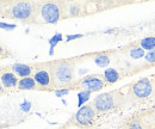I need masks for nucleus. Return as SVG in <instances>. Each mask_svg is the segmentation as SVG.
Listing matches in <instances>:
<instances>
[{
	"mask_svg": "<svg viewBox=\"0 0 155 129\" xmlns=\"http://www.w3.org/2000/svg\"><path fill=\"white\" fill-rule=\"evenodd\" d=\"M45 67L48 68L51 75L53 86L55 90L60 89H69L74 81L75 72V61L74 60H56L45 62Z\"/></svg>",
	"mask_w": 155,
	"mask_h": 129,
	"instance_id": "nucleus-1",
	"label": "nucleus"
},
{
	"mask_svg": "<svg viewBox=\"0 0 155 129\" xmlns=\"http://www.w3.org/2000/svg\"><path fill=\"white\" fill-rule=\"evenodd\" d=\"M93 108L98 114H104L107 111L118 109L127 104V93H124V89L112 90L109 92L98 94L91 102Z\"/></svg>",
	"mask_w": 155,
	"mask_h": 129,
	"instance_id": "nucleus-2",
	"label": "nucleus"
},
{
	"mask_svg": "<svg viewBox=\"0 0 155 129\" xmlns=\"http://www.w3.org/2000/svg\"><path fill=\"white\" fill-rule=\"evenodd\" d=\"M41 4H35L30 1H19L11 4V6L6 10V17L11 19H17L24 23H34L36 22L37 15L39 13Z\"/></svg>",
	"mask_w": 155,
	"mask_h": 129,
	"instance_id": "nucleus-3",
	"label": "nucleus"
},
{
	"mask_svg": "<svg viewBox=\"0 0 155 129\" xmlns=\"http://www.w3.org/2000/svg\"><path fill=\"white\" fill-rule=\"evenodd\" d=\"M98 112L91 103L86 104L82 108H79V110L68 121H66V123L60 129H69L72 127H78L80 129H91L94 124Z\"/></svg>",
	"mask_w": 155,
	"mask_h": 129,
	"instance_id": "nucleus-4",
	"label": "nucleus"
},
{
	"mask_svg": "<svg viewBox=\"0 0 155 129\" xmlns=\"http://www.w3.org/2000/svg\"><path fill=\"white\" fill-rule=\"evenodd\" d=\"M154 92L153 80L149 76L138 79L129 85V91L127 93V103H142L150 98Z\"/></svg>",
	"mask_w": 155,
	"mask_h": 129,
	"instance_id": "nucleus-5",
	"label": "nucleus"
},
{
	"mask_svg": "<svg viewBox=\"0 0 155 129\" xmlns=\"http://www.w3.org/2000/svg\"><path fill=\"white\" fill-rule=\"evenodd\" d=\"M120 129H155L152 110H144L129 115L123 120Z\"/></svg>",
	"mask_w": 155,
	"mask_h": 129,
	"instance_id": "nucleus-6",
	"label": "nucleus"
},
{
	"mask_svg": "<svg viewBox=\"0 0 155 129\" xmlns=\"http://www.w3.org/2000/svg\"><path fill=\"white\" fill-rule=\"evenodd\" d=\"M106 85V83L104 81L101 74H90L86 75L81 79L77 80L71 87L69 90H84V91H90V92H98L100 90H103Z\"/></svg>",
	"mask_w": 155,
	"mask_h": 129,
	"instance_id": "nucleus-7",
	"label": "nucleus"
},
{
	"mask_svg": "<svg viewBox=\"0 0 155 129\" xmlns=\"http://www.w3.org/2000/svg\"><path fill=\"white\" fill-rule=\"evenodd\" d=\"M39 15L47 24H58L63 17V11L58 2H44L41 4Z\"/></svg>",
	"mask_w": 155,
	"mask_h": 129,
	"instance_id": "nucleus-8",
	"label": "nucleus"
},
{
	"mask_svg": "<svg viewBox=\"0 0 155 129\" xmlns=\"http://www.w3.org/2000/svg\"><path fill=\"white\" fill-rule=\"evenodd\" d=\"M37 66H38L39 68H35L32 76H34V79H35V81L37 83V85L41 87V90H48V91L55 90L54 86H53L51 75L49 73L48 68H47V67L43 68V67L45 66V63H44V66H43V63H38Z\"/></svg>",
	"mask_w": 155,
	"mask_h": 129,
	"instance_id": "nucleus-9",
	"label": "nucleus"
},
{
	"mask_svg": "<svg viewBox=\"0 0 155 129\" xmlns=\"http://www.w3.org/2000/svg\"><path fill=\"white\" fill-rule=\"evenodd\" d=\"M35 66H31V65H25V63H13L11 66H7L6 70L15 73L17 76L20 78H26V76H31L34 74V68Z\"/></svg>",
	"mask_w": 155,
	"mask_h": 129,
	"instance_id": "nucleus-10",
	"label": "nucleus"
},
{
	"mask_svg": "<svg viewBox=\"0 0 155 129\" xmlns=\"http://www.w3.org/2000/svg\"><path fill=\"white\" fill-rule=\"evenodd\" d=\"M18 78L17 75L10 71H2L1 73V86L2 89H6V91H10V90H13V89H17L18 87Z\"/></svg>",
	"mask_w": 155,
	"mask_h": 129,
	"instance_id": "nucleus-11",
	"label": "nucleus"
},
{
	"mask_svg": "<svg viewBox=\"0 0 155 129\" xmlns=\"http://www.w3.org/2000/svg\"><path fill=\"white\" fill-rule=\"evenodd\" d=\"M101 76L104 79V81L106 83V85H114L122 79V74L119 73L116 68H111V67L103 71Z\"/></svg>",
	"mask_w": 155,
	"mask_h": 129,
	"instance_id": "nucleus-12",
	"label": "nucleus"
},
{
	"mask_svg": "<svg viewBox=\"0 0 155 129\" xmlns=\"http://www.w3.org/2000/svg\"><path fill=\"white\" fill-rule=\"evenodd\" d=\"M18 90L20 91H32V90H38L39 86L37 85V83L35 81L34 76H26V78H21L19 79L18 83Z\"/></svg>",
	"mask_w": 155,
	"mask_h": 129,
	"instance_id": "nucleus-13",
	"label": "nucleus"
},
{
	"mask_svg": "<svg viewBox=\"0 0 155 129\" xmlns=\"http://www.w3.org/2000/svg\"><path fill=\"white\" fill-rule=\"evenodd\" d=\"M138 44H140V47H141L143 50L152 52V50L155 49V36L143 37L142 39H140Z\"/></svg>",
	"mask_w": 155,
	"mask_h": 129,
	"instance_id": "nucleus-14",
	"label": "nucleus"
},
{
	"mask_svg": "<svg viewBox=\"0 0 155 129\" xmlns=\"http://www.w3.org/2000/svg\"><path fill=\"white\" fill-rule=\"evenodd\" d=\"M66 11L67 12V16L66 17H77L80 15V11H81V6L80 4L77 2H69V4H66Z\"/></svg>",
	"mask_w": 155,
	"mask_h": 129,
	"instance_id": "nucleus-15",
	"label": "nucleus"
},
{
	"mask_svg": "<svg viewBox=\"0 0 155 129\" xmlns=\"http://www.w3.org/2000/svg\"><path fill=\"white\" fill-rule=\"evenodd\" d=\"M110 56L107 55L106 53H100L94 56V62L97 63V66L104 68V67H107L109 63H110Z\"/></svg>",
	"mask_w": 155,
	"mask_h": 129,
	"instance_id": "nucleus-16",
	"label": "nucleus"
},
{
	"mask_svg": "<svg viewBox=\"0 0 155 129\" xmlns=\"http://www.w3.org/2000/svg\"><path fill=\"white\" fill-rule=\"evenodd\" d=\"M91 94H92V92H90V91H84V90L78 93V107H79V108H82L84 105H86L85 103L90 99Z\"/></svg>",
	"mask_w": 155,
	"mask_h": 129,
	"instance_id": "nucleus-17",
	"label": "nucleus"
},
{
	"mask_svg": "<svg viewBox=\"0 0 155 129\" xmlns=\"http://www.w3.org/2000/svg\"><path fill=\"white\" fill-rule=\"evenodd\" d=\"M61 41H63V36L62 34H55L54 36L49 39V46H50V50H49V55L51 56L54 54V48L58 46V43H60Z\"/></svg>",
	"mask_w": 155,
	"mask_h": 129,
	"instance_id": "nucleus-18",
	"label": "nucleus"
},
{
	"mask_svg": "<svg viewBox=\"0 0 155 129\" xmlns=\"http://www.w3.org/2000/svg\"><path fill=\"white\" fill-rule=\"evenodd\" d=\"M146 50H143L141 47H137V48H134V49H131L130 52H129V56L131 57V59H134V60H137V59H141V57H143V56H146V53H144Z\"/></svg>",
	"mask_w": 155,
	"mask_h": 129,
	"instance_id": "nucleus-19",
	"label": "nucleus"
},
{
	"mask_svg": "<svg viewBox=\"0 0 155 129\" xmlns=\"http://www.w3.org/2000/svg\"><path fill=\"white\" fill-rule=\"evenodd\" d=\"M144 61L149 66H155V49L152 52H147V54L144 56Z\"/></svg>",
	"mask_w": 155,
	"mask_h": 129,
	"instance_id": "nucleus-20",
	"label": "nucleus"
},
{
	"mask_svg": "<svg viewBox=\"0 0 155 129\" xmlns=\"http://www.w3.org/2000/svg\"><path fill=\"white\" fill-rule=\"evenodd\" d=\"M0 28H1L2 30H7V31H11V30L16 29V24H7V23H4V22H1V23H0Z\"/></svg>",
	"mask_w": 155,
	"mask_h": 129,
	"instance_id": "nucleus-21",
	"label": "nucleus"
},
{
	"mask_svg": "<svg viewBox=\"0 0 155 129\" xmlns=\"http://www.w3.org/2000/svg\"><path fill=\"white\" fill-rule=\"evenodd\" d=\"M54 92H55L56 97H63V96H66V94L71 92V90L69 89H60V90H55Z\"/></svg>",
	"mask_w": 155,
	"mask_h": 129,
	"instance_id": "nucleus-22",
	"label": "nucleus"
},
{
	"mask_svg": "<svg viewBox=\"0 0 155 129\" xmlns=\"http://www.w3.org/2000/svg\"><path fill=\"white\" fill-rule=\"evenodd\" d=\"M82 37H84L82 34H77V35H67V36H66V41H67V42H71V41H73V39L82 38Z\"/></svg>",
	"mask_w": 155,
	"mask_h": 129,
	"instance_id": "nucleus-23",
	"label": "nucleus"
},
{
	"mask_svg": "<svg viewBox=\"0 0 155 129\" xmlns=\"http://www.w3.org/2000/svg\"><path fill=\"white\" fill-rule=\"evenodd\" d=\"M20 107H21V110L26 112V111L30 110V107H31V104H30L29 102H24V103H23V104H21Z\"/></svg>",
	"mask_w": 155,
	"mask_h": 129,
	"instance_id": "nucleus-24",
	"label": "nucleus"
},
{
	"mask_svg": "<svg viewBox=\"0 0 155 129\" xmlns=\"http://www.w3.org/2000/svg\"><path fill=\"white\" fill-rule=\"evenodd\" d=\"M152 80H153V85H154V91H155V75L152 78Z\"/></svg>",
	"mask_w": 155,
	"mask_h": 129,
	"instance_id": "nucleus-25",
	"label": "nucleus"
}]
</instances>
